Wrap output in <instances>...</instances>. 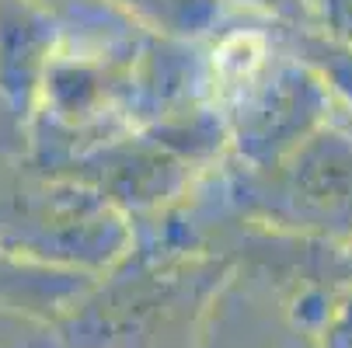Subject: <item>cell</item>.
Returning a JSON list of instances; mask_svg holds the SVG:
<instances>
[{
	"label": "cell",
	"mask_w": 352,
	"mask_h": 348,
	"mask_svg": "<svg viewBox=\"0 0 352 348\" xmlns=\"http://www.w3.org/2000/svg\"><path fill=\"white\" fill-rule=\"evenodd\" d=\"M314 63L321 70V77L331 84V91L352 108V45L345 42H318L314 49Z\"/></svg>",
	"instance_id": "cell-2"
},
{
	"label": "cell",
	"mask_w": 352,
	"mask_h": 348,
	"mask_svg": "<svg viewBox=\"0 0 352 348\" xmlns=\"http://www.w3.org/2000/svg\"><path fill=\"white\" fill-rule=\"evenodd\" d=\"M335 341L338 348H352V292L338 307V324H335Z\"/></svg>",
	"instance_id": "cell-4"
},
{
	"label": "cell",
	"mask_w": 352,
	"mask_h": 348,
	"mask_svg": "<svg viewBox=\"0 0 352 348\" xmlns=\"http://www.w3.org/2000/svg\"><path fill=\"white\" fill-rule=\"evenodd\" d=\"M324 18L331 21L335 42L352 45V0H324Z\"/></svg>",
	"instance_id": "cell-3"
},
{
	"label": "cell",
	"mask_w": 352,
	"mask_h": 348,
	"mask_svg": "<svg viewBox=\"0 0 352 348\" xmlns=\"http://www.w3.org/2000/svg\"><path fill=\"white\" fill-rule=\"evenodd\" d=\"M279 206L300 227L324 237H352V136L318 129L296 143L283 167Z\"/></svg>",
	"instance_id": "cell-1"
}]
</instances>
